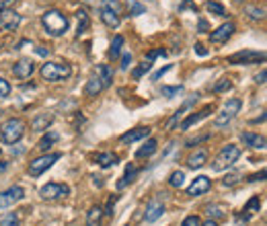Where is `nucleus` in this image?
I'll return each mask as SVG.
<instances>
[{
	"label": "nucleus",
	"instance_id": "de8ad7c7",
	"mask_svg": "<svg viewBox=\"0 0 267 226\" xmlns=\"http://www.w3.org/2000/svg\"><path fill=\"white\" fill-rule=\"evenodd\" d=\"M171 68H173V64H167V66H165V68H161V70H156V72L152 74V80H161V78H163V76H165V74H167V72H169Z\"/></svg>",
	"mask_w": 267,
	"mask_h": 226
},
{
	"label": "nucleus",
	"instance_id": "864d4df0",
	"mask_svg": "<svg viewBox=\"0 0 267 226\" xmlns=\"http://www.w3.org/2000/svg\"><path fill=\"white\" fill-rule=\"evenodd\" d=\"M115 200H117V196H113V198L109 200V204H107V208H105V214H107V216H113V204H115Z\"/></svg>",
	"mask_w": 267,
	"mask_h": 226
},
{
	"label": "nucleus",
	"instance_id": "cd10ccee",
	"mask_svg": "<svg viewBox=\"0 0 267 226\" xmlns=\"http://www.w3.org/2000/svg\"><path fill=\"white\" fill-rule=\"evenodd\" d=\"M103 214H105V210L101 206H93L86 214V226H99L103 220Z\"/></svg>",
	"mask_w": 267,
	"mask_h": 226
},
{
	"label": "nucleus",
	"instance_id": "052dcab7",
	"mask_svg": "<svg viewBox=\"0 0 267 226\" xmlns=\"http://www.w3.org/2000/svg\"><path fill=\"white\" fill-rule=\"evenodd\" d=\"M201 226H218L216 220H207V222H201Z\"/></svg>",
	"mask_w": 267,
	"mask_h": 226
},
{
	"label": "nucleus",
	"instance_id": "37998d69",
	"mask_svg": "<svg viewBox=\"0 0 267 226\" xmlns=\"http://www.w3.org/2000/svg\"><path fill=\"white\" fill-rule=\"evenodd\" d=\"M9 95H11V84L5 78H0V99H7Z\"/></svg>",
	"mask_w": 267,
	"mask_h": 226
},
{
	"label": "nucleus",
	"instance_id": "bb28decb",
	"mask_svg": "<svg viewBox=\"0 0 267 226\" xmlns=\"http://www.w3.org/2000/svg\"><path fill=\"white\" fill-rule=\"evenodd\" d=\"M259 208H261V200L257 198V196H253L247 204H245V208H243V214H241V218L243 220H249L253 214H257L259 212Z\"/></svg>",
	"mask_w": 267,
	"mask_h": 226
},
{
	"label": "nucleus",
	"instance_id": "f3484780",
	"mask_svg": "<svg viewBox=\"0 0 267 226\" xmlns=\"http://www.w3.org/2000/svg\"><path fill=\"white\" fill-rule=\"evenodd\" d=\"M241 140H243L245 146H249V148H257V150L267 148V138H265V136H259V134H253V132H243V134H241Z\"/></svg>",
	"mask_w": 267,
	"mask_h": 226
},
{
	"label": "nucleus",
	"instance_id": "f704fd0d",
	"mask_svg": "<svg viewBox=\"0 0 267 226\" xmlns=\"http://www.w3.org/2000/svg\"><path fill=\"white\" fill-rule=\"evenodd\" d=\"M150 68H152V62H148V60H146V62H142L138 68H134V70H132V78H134V80L142 78V76H144L148 70H150Z\"/></svg>",
	"mask_w": 267,
	"mask_h": 226
},
{
	"label": "nucleus",
	"instance_id": "5fc2aeb1",
	"mask_svg": "<svg viewBox=\"0 0 267 226\" xmlns=\"http://www.w3.org/2000/svg\"><path fill=\"white\" fill-rule=\"evenodd\" d=\"M255 82H259V84H263V82H267V70H261L257 76H255Z\"/></svg>",
	"mask_w": 267,
	"mask_h": 226
},
{
	"label": "nucleus",
	"instance_id": "603ef678",
	"mask_svg": "<svg viewBox=\"0 0 267 226\" xmlns=\"http://www.w3.org/2000/svg\"><path fill=\"white\" fill-rule=\"evenodd\" d=\"M265 121H267V109H265V111H263V113H261L259 117L251 119V123H253V125H257V123H265Z\"/></svg>",
	"mask_w": 267,
	"mask_h": 226
},
{
	"label": "nucleus",
	"instance_id": "8fccbe9b",
	"mask_svg": "<svg viewBox=\"0 0 267 226\" xmlns=\"http://www.w3.org/2000/svg\"><path fill=\"white\" fill-rule=\"evenodd\" d=\"M207 138H210V134H203V136H197V138H191V140H187V146H195V144H199V142H205Z\"/></svg>",
	"mask_w": 267,
	"mask_h": 226
},
{
	"label": "nucleus",
	"instance_id": "680f3d73",
	"mask_svg": "<svg viewBox=\"0 0 267 226\" xmlns=\"http://www.w3.org/2000/svg\"><path fill=\"white\" fill-rule=\"evenodd\" d=\"M84 3H93V0H84Z\"/></svg>",
	"mask_w": 267,
	"mask_h": 226
},
{
	"label": "nucleus",
	"instance_id": "9b49d317",
	"mask_svg": "<svg viewBox=\"0 0 267 226\" xmlns=\"http://www.w3.org/2000/svg\"><path fill=\"white\" fill-rule=\"evenodd\" d=\"M210 187H212V179L205 177V175H199V177H195V179L191 181V185L187 187V196L197 198V196H201V193L210 191Z\"/></svg>",
	"mask_w": 267,
	"mask_h": 226
},
{
	"label": "nucleus",
	"instance_id": "e433bc0d",
	"mask_svg": "<svg viewBox=\"0 0 267 226\" xmlns=\"http://www.w3.org/2000/svg\"><path fill=\"white\" fill-rule=\"evenodd\" d=\"M183 181H185V173H183V171H175V173H171V177H169V185H171V187H181Z\"/></svg>",
	"mask_w": 267,
	"mask_h": 226
},
{
	"label": "nucleus",
	"instance_id": "4c0bfd02",
	"mask_svg": "<svg viewBox=\"0 0 267 226\" xmlns=\"http://www.w3.org/2000/svg\"><path fill=\"white\" fill-rule=\"evenodd\" d=\"M0 226H21V224H19L17 214L15 212H9V214H5L3 218H0Z\"/></svg>",
	"mask_w": 267,
	"mask_h": 226
},
{
	"label": "nucleus",
	"instance_id": "13d9d810",
	"mask_svg": "<svg viewBox=\"0 0 267 226\" xmlns=\"http://www.w3.org/2000/svg\"><path fill=\"white\" fill-rule=\"evenodd\" d=\"M9 169V163H7V160H0V173H5Z\"/></svg>",
	"mask_w": 267,
	"mask_h": 226
},
{
	"label": "nucleus",
	"instance_id": "bf43d9fd",
	"mask_svg": "<svg viewBox=\"0 0 267 226\" xmlns=\"http://www.w3.org/2000/svg\"><path fill=\"white\" fill-rule=\"evenodd\" d=\"M35 52H37V54H39V56H43V58H45V56H47V54H49V52H47V50H45V48H37V50H35Z\"/></svg>",
	"mask_w": 267,
	"mask_h": 226
},
{
	"label": "nucleus",
	"instance_id": "473e14b6",
	"mask_svg": "<svg viewBox=\"0 0 267 226\" xmlns=\"http://www.w3.org/2000/svg\"><path fill=\"white\" fill-rule=\"evenodd\" d=\"M205 9L210 11L212 15H216V17H226V9H224L220 3H214V0H207V3H205Z\"/></svg>",
	"mask_w": 267,
	"mask_h": 226
},
{
	"label": "nucleus",
	"instance_id": "a18cd8bd",
	"mask_svg": "<svg viewBox=\"0 0 267 226\" xmlns=\"http://www.w3.org/2000/svg\"><path fill=\"white\" fill-rule=\"evenodd\" d=\"M165 56H167L165 50H150V52L146 54V60H148V62H152V60H156V58H165Z\"/></svg>",
	"mask_w": 267,
	"mask_h": 226
},
{
	"label": "nucleus",
	"instance_id": "f257e3e1",
	"mask_svg": "<svg viewBox=\"0 0 267 226\" xmlns=\"http://www.w3.org/2000/svg\"><path fill=\"white\" fill-rule=\"evenodd\" d=\"M41 25H43V29L47 31V35H51V37H60V35H64L66 31H68V19H66V15H62L58 9H49V11H45L43 13V17H41Z\"/></svg>",
	"mask_w": 267,
	"mask_h": 226
},
{
	"label": "nucleus",
	"instance_id": "9d476101",
	"mask_svg": "<svg viewBox=\"0 0 267 226\" xmlns=\"http://www.w3.org/2000/svg\"><path fill=\"white\" fill-rule=\"evenodd\" d=\"M21 21H23V17L13 9L0 11V27H3L5 31H15L21 25Z\"/></svg>",
	"mask_w": 267,
	"mask_h": 226
},
{
	"label": "nucleus",
	"instance_id": "c03bdc74",
	"mask_svg": "<svg viewBox=\"0 0 267 226\" xmlns=\"http://www.w3.org/2000/svg\"><path fill=\"white\" fill-rule=\"evenodd\" d=\"M239 179H241V175H239V173L226 175V177L222 179V185H224V187H230V185H234V183H239Z\"/></svg>",
	"mask_w": 267,
	"mask_h": 226
},
{
	"label": "nucleus",
	"instance_id": "c9c22d12",
	"mask_svg": "<svg viewBox=\"0 0 267 226\" xmlns=\"http://www.w3.org/2000/svg\"><path fill=\"white\" fill-rule=\"evenodd\" d=\"M128 9H130V15L132 17H138V15H144L146 13V7L140 5L138 0H128Z\"/></svg>",
	"mask_w": 267,
	"mask_h": 226
},
{
	"label": "nucleus",
	"instance_id": "6e6552de",
	"mask_svg": "<svg viewBox=\"0 0 267 226\" xmlns=\"http://www.w3.org/2000/svg\"><path fill=\"white\" fill-rule=\"evenodd\" d=\"M70 193V187L66 185V183H45L41 189H39V196H41V200H45V202H54V200H60V198H64V196H68Z\"/></svg>",
	"mask_w": 267,
	"mask_h": 226
},
{
	"label": "nucleus",
	"instance_id": "6ab92c4d",
	"mask_svg": "<svg viewBox=\"0 0 267 226\" xmlns=\"http://www.w3.org/2000/svg\"><path fill=\"white\" fill-rule=\"evenodd\" d=\"M197 99H199V97H197V95H193L191 99H187V101H185V103H183V105H181L179 109H177V111L173 113V117H171V119L167 121V130H173V127H175L177 123H179V119L183 117V113H185V111H187V109H189V107H191V105H193V103H195Z\"/></svg>",
	"mask_w": 267,
	"mask_h": 226
},
{
	"label": "nucleus",
	"instance_id": "5701e85b",
	"mask_svg": "<svg viewBox=\"0 0 267 226\" xmlns=\"http://www.w3.org/2000/svg\"><path fill=\"white\" fill-rule=\"evenodd\" d=\"M51 121H54V113H41V115H37L33 119L31 127L35 132H43V130H47V127L51 125Z\"/></svg>",
	"mask_w": 267,
	"mask_h": 226
},
{
	"label": "nucleus",
	"instance_id": "b1692460",
	"mask_svg": "<svg viewBox=\"0 0 267 226\" xmlns=\"http://www.w3.org/2000/svg\"><path fill=\"white\" fill-rule=\"evenodd\" d=\"M58 132H54V130H45V134L41 136V140H39V144H37V148L41 150V152H45V150H49L56 142H58Z\"/></svg>",
	"mask_w": 267,
	"mask_h": 226
},
{
	"label": "nucleus",
	"instance_id": "4d7b16f0",
	"mask_svg": "<svg viewBox=\"0 0 267 226\" xmlns=\"http://www.w3.org/2000/svg\"><path fill=\"white\" fill-rule=\"evenodd\" d=\"M205 31H207V21L199 19V33H205Z\"/></svg>",
	"mask_w": 267,
	"mask_h": 226
},
{
	"label": "nucleus",
	"instance_id": "c85d7f7f",
	"mask_svg": "<svg viewBox=\"0 0 267 226\" xmlns=\"http://www.w3.org/2000/svg\"><path fill=\"white\" fill-rule=\"evenodd\" d=\"M103 88H105V86H103V82L99 80V76H93L91 80L86 82V86H84V95H86V97H97Z\"/></svg>",
	"mask_w": 267,
	"mask_h": 226
},
{
	"label": "nucleus",
	"instance_id": "72a5a7b5",
	"mask_svg": "<svg viewBox=\"0 0 267 226\" xmlns=\"http://www.w3.org/2000/svg\"><path fill=\"white\" fill-rule=\"evenodd\" d=\"M205 212L210 214L212 218H224V216H226V206H222V204H212V206L205 208Z\"/></svg>",
	"mask_w": 267,
	"mask_h": 226
},
{
	"label": "nucleus",
	"instance_id": "7c9ffc66",
	"mask_svg": "<svg viewBox=\"0 0 267 226\" xmlns=\"http://www.w3.org/2000/svg\"><path fill=\"white\" fill-rule=\"evenodd\" d=\"M122 50H124V37H122V35H115L113 41H111V48H109V52H107L109 60H115L117 56L122 54Z\"/></svg>",
	"mask_w": 267,
	"mask_h": 226
},
{
	"label": "nucleus",
	"instance_id": "412c9836",
	"mask_svg": "<svg viewBox=\"0 0 267 226\" xmlns=\"http://www.w3.org/2000/svg\"><path fill=\"white\" fill-rule=\"evenodd\" d=\"M93 158H95V163H99L103 169H109V167H113V165L120 163V156H117L115 152H99Z\"/></svg>",
	"mask_w": 267,
	"mask_h": 226
},
{
	"label": "nucleus",
	"instance_id": "dca6fc26",
	"mask_svg": "<svg viewBox=\"0 0 267 226\" xmlns=\"http://www.w3.org/2000/svg\"><path fill=\"white\" fill-rule=\"evenodd\" d=\"M148 136H150V127L142 125V127H134V130L126 132V134L120 138V142H122V144H134V142L144 140V138H148Z\"/></svg>",
	"mask_w": 267,
	"mask_h": 226
},
{
	"label": "nucleus",
	"instance_id": "1a4fd4ad",
	"mask_svg": "<svg viewBox=\"0 0 267 226\" xmlns=\"http://www.w3.org/2000/svg\"><path fill=\"white\" fill-rule=\"evenodd\" d=\"M23 198H25V189L21 185H15V187H11L7 191H0V210H7L9 206L17 204Z\"/></svg>",
	"mask_w": 267,
	"mask_h": 226
},
{
	"label": "nucleus",
	"instance_id": "a878e982",
	"mask_svg": "<svg viewBox=\"0 0 267 226\" xmlns=\"http://www.w3.org/2000/svg\"><path fill=\"white\" fill-rule=\"evenodd\" d=\"M156 148H158V142H156L154 138H148V140L144 142V146L136 152V158H148V156H152V154L156 152Z\"/></svg>",
	"mask_w": 267,
	"mask_h": 226
},
{
	"label": "nucleus",
	"instance_id": "4be33fe9",
	"mask_svg": "<svg viewBox=\"0 0 267 226\" xmlns=\"http://www.w3.org/2000/svg\"><path fill=\"white\" fill-rule=\"evenodd\" d=\"M138 177V167L134 165V163H130V165H126V173H124V177L117 181V189H124V187H128L134 179Z\"/></svg>",
	"mask_w": 267,
	"mask_h": 226
},
{
	"label": "nucleus",
	"instance_id": "09e8293b",
	"mask_svg": "<svg viewBox=\"0 0 267 226\" xmlns=\"http://www.w3.org/2000/svg\"><path fill=\"white\" fill-rule=\"evenodd\" d=\"M130 62H132V54H130V52H126V54L122 56V64H120V68H122V70H128V68H130Z\"/></svg>",
	"mask_w": 267,
	"mask_h": 226
},
{
	"label": "nucleus",
	"instance_id": "e2e57ef3",
	"mask_svg": "<svg viewBox=\"0 0 267 226\" xmlns=\"http://www.w3.org/2000/svg\"><path fill=\"white\" fill-rule=\"evenodd\" d=\"M0 154H3V150H0Z\"/></svg>",
	"mask_w": 267,
	"mask_h": 226
},
{
	"label": "nucleus",
	"instance_id": "0eeeda50",
	"mask_svg": "<svg viewBox=\"0 0 267 226\" xmlns=\"http://www.w3.org/2000/svg\"><path fill=\"white\" fill-rule=\"evenodd\" d=\"M261 62H267V54L253 52V50H241L228 56V64H245V66H251V64H261Z\"/></svg>",
	"mask_w": 267,
	"mask_h": 226
},
{
	"label": "nucleus",
	"instance_id": "4468645a",
	"mask_svg": "<svg viewBox=\"0 0 267 226\" xmlns=\"http://www.w3.org/2000/svg\"><path fill=\"white\" fill-rule=\"evenodd\" d=\"M163 214H165V204L161 202V200H150L148 202V206H146V212H144V220L146 222H156L158 218H163Z\"/></svg>",
	"mask_w": 267,
	"mask_h": 226
},
{
	"label": "nucleus",
	"instance_id": "49530a36",
	"mask_svg": "<svg viewBox=\"0 0 267 226\" xmlns=\"http://www.w3.org/2000/svg\"><path fill=\"white\" fill-rule=\"evenodd\" d=\"M181 226H201V220H199L197 216H187V218L183 220Z\"/></svg>",
	"mask_w": 267,
	"mask_h": 226
},
{
	"label": "nucleus",
	"instance_id": "393cba45",
	"mask_svg": "<svg viewBox=\"0 0 267 226\" xmlns=\"http://www.w3.org/2000/svg\"><path fill=\"white\" fill-rule=\"evenodd\" d=\"M76 19H78V27H76V35L80 37L84 31L91 27V17H88V13L84 11V9H78L76 11Z\"/></svg>",
	"mask_w": 267,
	"mask_h": 226
},
{
	"label": "nucleus",
	"instance_id": "39448f33",
	"mask_svg": "<svg viewBox=\"0 0 267 226\" xmlns=\"http://www.w3.org/2000/svg\"><path fill=\"white\" fill-rule=\"evenodd\" d=\"M241 107H243V101L239 99V97H232V99H228V101L224 103L222 111L216 115V119H214V127H226L236 115H239Z\"/></svg>",
	"mask_w": 267,
	"mask_h": 226
},
{
	"label": "nucleus",
	"instance_id": "3c124183",
	"mask_svg": "<svg viewBox=\"0 0 267 226\" xmlns=\"http://www.w3.org/2000/svg\"><path fill=\"white\" fill-rule=\"evenodd\" d=\"M17 0H0V11H5V9H13L15 7Z\"/></svg>",
	"mask_w": 267,
	"mask_h": 226
},
{
	"label": "nucleus",
	"instance_id": "a211bd4d",
	"mask_svg": "<svg viewBox=\"0 0 267 226\" xmlns=\"http://www.w3.org/2000/svg\"><path fill=\"white\" fill-rule=\"evenodd\" d=\"M101 21L109 27V29H117L120 27V23H122V15L120 13H115L113 9H107V7H101Z\"/></svg>",
	"mask_w": 267,
	"mask_h": 226
},
{
	"label": "nucleus",
	"instance_id": "58836bf2",
	"mask_svg": "<svg viewBox=\"0 0 267 226\" xmlns=\"http://www.w3.org/2000/svg\"><path fill=\"white\" fill-rule=\"evenodd\" d=\"M179 93H183V86H181V84H179V86H163V88H161V95L167 97V99H173V97L179 95Z\"/></svg>",
	"mask_w": 267,
	"mask_h": 226
},
{
	"label": "nucleus",
	"instance_id": "7ed1b4c3",
	"mask_svg": "<svg viewBox=\"0 0 267 226\" xmlns=\"http://www.w3.org/2000/svg\"><path fill=\"white\" fill-rule=\"evenodd\" d=\"M239 158H241V148L236 146V144H226V146H222V150H220L218 156L214 158L212 171H216V173L226 171V169H230Z\"/></svg>",
	"mask_w": 267,
	"mask_h": 226
},
{
	"label": "nucleus",
	"instance_id": "20e7f679",
	"mask_svg": "<svg viewBox=\"0 0 267 226\" xmlns=\"http://www.w3.org/2000/svg\"><path fill=\"white\" fill-rule=\"evenodd\" d=\"M72 68L66 62H45L41 66V78L47 82H58V80H66L70 78Z\"/></svg>",
	"mask_w": 267,
	"mask_h": 226
},
{
	"label": "nucleus",
	"instance_id": "aec40b11",
	"mask_svg": "<svg viewBox=\"0 0 267 226\" xmlns=\"http://www.w3.org/2000/svg\"><path fill=\"white\" fill-rule=\"evenodd\" d=\"M205 163H207V150H203V148H201V150H195V152L189 154V158H187V167L193 169V171H195V169H201Z\"/></svg>",
	"mask_w": 267,
	"mask_h": 226
},
{
	"label": "nucleus",
	"instance_id": "6e6d98bb",
	"mask_svg": "<svg viewBox=\"0 0 267 226\" xmlns=\"http://www.w3.org/2000/svg\"><path fill=\"white\" fill-rule=\"evenodd\" d=\"M195 54H197V56H207V50H205L201 43H195Z\"/></svg>",
	"mask_w": 267,
	"mask_h": 226
},
{
	"label": "nucleus",
	"instance_id": "ea45409f",
	"mask_svg": "<svg viewBox=\"0 0 267 226\" xmlns=\"http://www.w3.org/2000/svg\"><path fill=\"white\" fill-rule=\"evenodd\" d=\"M232 88V82L228 78H220L216 84H214V93H224V91H230Z\"/></svg>",
	"mask_w": 267,
	"mask_h": 226
},
{
	"label": "nucleus",
	"instance_id": "c756f323",
	"mask_svg": "<svg viewBox=\"0 0 267 226\" xmlns=\"http://www.w3.org/2000/svg\"><path fill=\"white\" fill-rule=\"evenodd\" d=\"M97 76H99V80L103 82L105 88H107V86L111 84V80H113V72H111V68L107 66V64H99V66H97Z\"/></svg>",
	"mask_w": 267,
	"mask_h": 226
},
{
	"label": "nucleus",
	"instance_id": "ddd939ff",
	"mask_svg": "<svg viewBox=\"0 0 267 226\" xmlns=\"http://www.w3.org/2000/svg\"><path fill=\"white\" fill-rule=\"evenodd\" d=\"M234 23H222L216 31H212V33H210V41L212 43H224V41H228L230 37H232V33H234Z\"/></svg>",
	"mask_w": 267,
	"mask_h": 226
},
{
	"label": "nucleus",
	"instance_id": "79ce46f5",
	"mask_svg": "<svg viewBox=\"0 0 267 226\" xmlns=\"http://www.w3.org/2000/svg\"><path fill=\"white\" fill-rule=\"evenodd\" d=\"M101 7L113 9L115 13H120V15H122V3H120V0H103V5H101Z\"/></svg>",
	"mask_w": 267,
	"mask_h": 226
},
{
	"label": "nucleus",
	"instance_id": "a19ab883",
	"mask_svg": "<svg viewBox=\"0 0 267 226\" xmlns=\"http://www.w3.org/2000/svg\"><path fill=\"white\" fill-rule=\"evenodd\" d=\"M247 181H249V183H255V181H267V169L257 171V173L249 175V177H247Z\"/></svg>",
	"mask_w": 267,
	"mask_h": 226
},
{
	"label": "nucleus",
	"instance_id": "2f4dec72",
	"mask_svg": "<svg viewBox=\"0 0 267 226\" xmlns=\"http://www.w3.org/2000/svg\"><path fill=\"white\" fill-rule=\"evenodd\" d=\"M245 15L249 17V19H253V21H261V19H265V9H261V7H253V5H247L245 7Z\"/></svg>",
	"mask_w": 267,
	"mask_h": 226
},
{
	"label": "nucleus",
	"instance_id": "423d86ee",
	"mask_svg": "<svg viewBox=\"0 0 267 226\" xmlns=\"http://www.w3.org/2000/svg\"><path fill=\"white\" fill-rule=\"evenodd\" d=\"M60 160V152H51V154H43L39 158H33L31 163H29V175L31 177H39L43 175L47 169L54 167V163Z\"/></svg>",
	"mask_w": 267,
	"mask_h": 226
},
{
	"label": "nucleus",
	"instance_id": "f8f14e48",
	"mask_svg": "<svg viewBox=\"0 0 267 226\" xmlns=\"http://www.w3.org/2000/svg\"><path fill=\"white\" fill-rule=\"evenodd\" d=\"M214 111V107L212 105H205L203 109H199V111H195V113H191L189 117H185L181 123H179V130H183V132H187L189 130V127H193L195 123H199L201 119H205L207 115H210Z\"/></svg>",
	"mask_w": 267,
	"mask_h": 226
},
{
	"label": "nucleus",
	"instance_id": "f03ea898",
	"mask_svg": "<svg viewBox=\"0 0 267 226\" xmlns=\"http://www.w3.org/2000/svg\"><path fill=\"white\" fill-rule=\"evenodd\" d=\"M25 136V121L19 117H11L0 127V142L3 144H17Z\"/></svg>",
	"mask_w": 267,
	"mask_h": 226
},
{
	"label": "nucleus",
	"instance_id": "2eb2a0df",
	"mask_svg": "<svg viewBox=\"0 0 267 226\" xmlns=\"http://www.w3.org/2000/svg\"><path fill=\"white\" fill-rule=\"evenodd\" d=\"M13 72H15V76L17 78H29L33 72H35V64H33V60H29V58H23V60H19L15 66H13Z\"/></svg>",
	"mask_w": 267,
	"mask_h": 226
}]
</instances>
